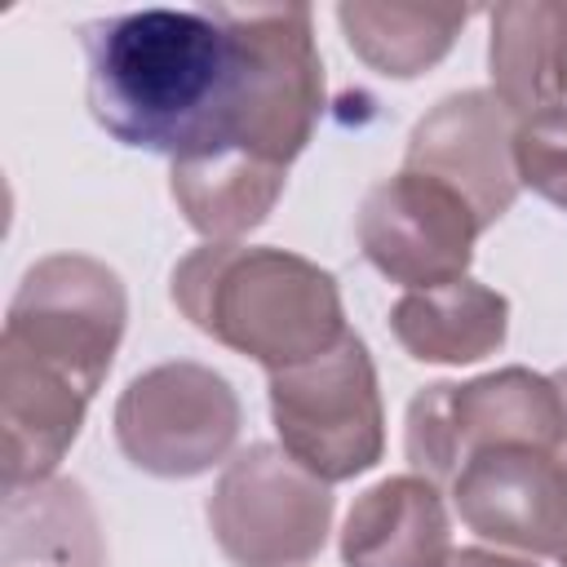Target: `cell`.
Here are the masks:
<instances>
[{"instance_id":"1","label":"cell","mask_w":567,"mask_h":567,"mask_svg":"<svg viewBox=\"0 0 567 567\" xmlns=\"http://www.w3.org/2000/svg\"><path fill=\"white\" fill-rule=\"evenodd\" d=\"M89 111L133 151L168 159L230 151L239 106V40L221 4L128 9L80 27Z\"/></svg>"},{"instance_id":"2","label":"cell","mask_w":567,"mask_h":567,"mask_svg":"<svg viewBox=\"0 0 567 567\" xmlns=\"http://www.w3.org/2000/svg\"><path fill=\"white\" fill-rule=\"evenodd\" d=\"M173 306L266 372L328 354L350 328L337 275L270 244H204L173 266Z\"/></svg>"},{"instance_id":"3","label":"cell","mask_w":567,"mask_h":567,"mask_svg":"<svg viewBox=\"0 0 567 567\" xmlns=\"http://www.w3.org/2000/svg\"><path fill=\"white\" fill-rule=\"evenodd\" d=\"M239 40V106L230 151L288 168L323 115V58L310 4H221Z\"/></svg>"},{"instance_id":"4","label":"cell","mask_w":567,"mask_h":567,"mask_svg":"<svg viewBox=\"0 0 567 567\" xmlns=\"http://www.w3.org/2000/svg\"><path fill=\"white\" fill-rule=\"evenodd\" d=\"M279 447L315 478L346 483L385 456V408L363 337L346 332L328 354L266 372Z\"/></svg>"},{"instance_id":"5","label":"cell","mask_w":567,"mask_h":567,"mask_svg":"<svg viewBox=\"0 0 567 567\" xmlns=\"http://www.w3.org/2000/svg\"><path fill=\"white\" fill-rule=\"evenodd\" d=\"M567 403L554 377L532 368H496L474 381H434L412 394L403 421V452L412 474L430 483H452L456 470L505 443L563 452Z\"/></svg>"},{"instance_id":"6","label":"cell","mask_w":567,"mask_h":567,"mask_svg":"<svg viewBox=\"0 0 567 567\" xmlns=\"http://www.w3.org/2000/svg\"><path fill=\"white\" fill-rule=\"evenodd\" d=\"M128 323L120 275L84 252H53L27 266L0 328V346L49 363L97 394Z\"/></svg>"},{"instance_id":"7","label":"cell","mask_w":567,"mask_h":567,"mask_svg":"<svg viewBox=\"0 0 567 567\" xmlns=\"http://www.w3.org/2000/svg\"><path fill=\"white\" fill-rule=\"evenodd\" d=\"M332 487L275 443L235 452L208 492V532L235 567H306L332 532Z\"/></svg>"},{"instance_id":"8","label":"cell","mask_w":567,"mask_h":567,"mask_svg":"<svg viewBox=\"0 0 567 567\" xmlns=\"http://www.w3.org/2000/svg\"><path fill=\"white\" fill-rule=\"evenodd\" d=\"M111 425L124 461L142 474L195 478L230 456L244 408L235 385L208 363L168 359L124 385Z\"/></svg>"},{"instance_id":"9","label":"cell","mask_w":567,"mask_h":567,"mask_svg":"<svg viewBox=\"0 0 567 567\" xmlns=\"http://www.w3.org/2000/svg\"><path fill=\"white\" fill-rule=\"evenodd\" d=\"M363 257L399 288H439L470 275L474 239L483 235L474 208L443 182L399 168L381 177L354 217Z\"/></svg>"},{"instance_id":"10","label":"cell","mask_w":567,"mask_h":567,"mask_svg":"<svg viewBox=\"0 0 567 567\" xmlns=\"http://www.w3.org/2000/svg\"><path fill=\"white\" fill-rule=\"evenodd\" d=\"M452 487L461 523L501 549L558 558L567 549V461L549 447L505 443L474 452Z\"/></svg>"},{"instance_id":"11","label":"cell","mask_w":567,"mask_h":567,"mask_svg":"<svg viewBox=\"0 0 567 567\" xmlns=\"http://www.w3.org/2000/svg\"><path fill=\"white\" fill-rule=\"evenodd\" d=\"M514 128L518 115L492 89L447 93L412 124L403 168L452 186L478 226L492 230L523 190L514 173Z\"/></svg>"},{"instance_id":"12","label":"cell","mask_w":567,"mask_h":567,"mask_svg":"<svg viewBox=\"0 0 567 567\" xmlns=\"http://www.w3.org/2000/svg\"><path fill=\"white\" fill-rule=\"evenodd\" d=\"M93 394L40 359L0 346V425H4V487L53 478L58 461L80 439Z\"/></svg>"},{"instance_id":"13","label":"cell","mask_w":567,"mask_h":567,"mask_svg":"<svg viewBox=\"0 0 567 567\" xmlns=\"http://www.w3.org/2000/svg\"><path fill=\"white\" fill-rule=\"evenodd\" d=\"M452 518L439 483L425 474H390L372 483L346 514V567H447Z\"/></svg>"},{"instance_id":"14","label":"cell","mask_w":567,"mask_h":567,"mask_svg":"<svg viewBox=\"0 0 567 567\" xmlns=\"http://www.w3.org/2000/svg\"><path fill=\"white\" fill-rule=\"evenodd\" d=\"M487 22L492 93L518 120L567 106V0H509Z\"/></svg>"},{"instance_id":"15","label":"cell","mask_w":567,"mask_h":567,"mask_svg":"<svg viewBox=\"0 0 567 567\" xmlns=\"http://www.w3.org/2000/svg\"><path fill=\"white\" fill-rule=\"evenodd\" d=\"M390 332L416 363H478L505 346L509 301L465 275L439 288L403 292L390 306Z\"/></svg>"},{"instance_id":"16","label":"cell","mask_w":567,"mask_h":567,"mask_svg":"<svg viewBox=\"0 0 567 567\" xmlns=\"http://www.w3.org/2000/svg\"><path fill=\"white\" fill-rule=\"evenodd\" d=\"M284 182L288 168L261 164L244 151L190 155V159H173L168 168V190L177 213L208 244H239L248 230H257L275 213Z\"/></svg>"},{"instance_id":"17","label":"cell","mask_w":567,"mask_h":567,"mask_svg":"<svg viewBox=\"0 0 567 567\" xmlns=\"http://www.w3.org/2000/svg\"><path fill=\"white\" fill-rule=\"evenodd\" d=\"M97 514L75 478L4 487L0 567H102Z\"/></svg>"},{"instance_id":"18","label":"cell","mask_w":567,"mask_h":567,"mask_svg":"<svg viewBox=\"0 0 567 567\" xmlns=\"http://www.w3.org/2000/svg\"><path fill=\"white\" fill-rule=\"evenodd\" d=\"M470 9H416V4H372V0H341L337 22L346 44L359 62H368L385 80H416L439 66Z\"/></svg>"},{"instance_id":"19","label":"cell","mask_w":567,"mask_h":567,"mask_svg":"<svg viewBox=\"0 0 567 567\" xmlns=\"http://www.w3.org/2000/svg\"><path fill=\"white\" fill-rule=\"evenodd\" d=\"M514 173L518 186L536 190L567 213V106L523 115L514 128Z\"/></svg>"},{"instance_id":"20","label":"cell","mask_w":567,"mask_h":567,"mask_svg":"<svg viewBox=\"0 0 567 567\" xmlns=\"http://www.w3.org/2000/svg\"><path fill=\"white\" fill-rule=\"evenodd\" d=\"M447 567H536L532 558H514V554H501V549H452Z\"/></svg>"},{"instance_id":"21","label":"cell","mask_w":567,"mask_h":567,"mask_svg":"<svg viewBox=\"0 0 567 567\" xmlns=\"http://www.w3.org/2000/svg\"><path fill=\"white\" fill-rule=\"evenodd\" d=\"M558 567H567V549H563V554H558Z\"/></svg>"}]
</instances>
